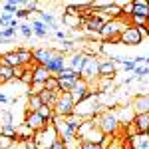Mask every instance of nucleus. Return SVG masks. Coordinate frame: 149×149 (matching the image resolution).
I'll return each instance as SVG.
<instances>
[{
	"label": "nucleus",
	"mask_w": 149,
	"mask_h": 149,
	"mask_svg": "<svg viewBox=\"0 0 149 149\" xmlns=\"http://www.w3.org/2000/svg\"><path fill=\"white\" fill-rule=\"evenodd\" d=\"M102 109H105V107L100 105L97 92H92L90 95H86L80 103H76V107H74V115H78L81 121H92Z\"/></svg>",
	"instance_id": "obj_1"
},
{
	"label": "nucleus",
	"mask_w": 149,
	"mask_h": 149,
	"mask_svg": "<svg viewBox=\"0 0 149 149\" xmlns=\"http://www.w3.org/2000/svg\"><path fill=\"white\" fill-rule=\"evenodd\" d=\"M92 121L95 123V127L102 131L103 135H117V131L121 129V125H119V121H117V115H115L113 107H105V109H102V111L95 115Z\"/></svg>",
	"instance_id": "obj_2"
},
{
	"label": "nucleus",
	"mask_w": 149,
	"mask_h": 149,
	"mask_svg": "<svg viewBox=\"0 0 149 149\" xmlns=\"http://www.w3.org/2000/svg\"><path fill=\"white\" fill-rule=\"evenodd\" d=\"M58 139L60 137H58V131L54 127V123H50L44 129H40V131L34 133V143L38 149H52V145L56 143Z\"/></svg>",
	"instance_id": "obj_3"
},
{
	"label": "nucleus",
	"mask_w": 149,
	"mask_h": 149,
	"mask_svg": "<svg viewBox=\"0 0 149 149\" xmlns=\"http://www.w3.org/2000/svg\"><path fill=\"white\" fill-rule=\"evenodd\" d=\"M80 78L84 81H88L90 84V90H92L93 81L100 80V58H95V56L86 58V64H84V68L80 72Z\"/></svg>",
	"instance_id": "obj_4"
},
{
	"label": "nucleus",
	"mask_w": 149,
	"mask_h": 149,
	"mask_svg": "<svg viewBox=\"0 0 149 149\" xmlns=\"http://www.w3.org/2000/svg\"><path fill=\"white\" fill-rule=\"evenodd\" d=\"M127 26H129V24H123L121 20H109V22L103 24L102 32H100V38L107 40V42H117L119 34L125 30Z\"/></svg>",
	"instance_id": "obj_5"
},
{
	"label": "nucleus",
	"mask_w": 149,
	"mask_h": 149,
	"mask_svg": "<svg viewBox=\"0 0 149 149\" xmlns=\"http://www.w3.org/2000/svg\"><path fill=\"white\" fill-rule=\"evenodd\" d=\"M74 107H76V103H74V100H72V95L60 92L58 102H56V105H54V113L60 115V117H68V115L74 113Z\"/></svg>",
	"instance_id": "obj_6"
},
{
	"label": "nucleus",
	"mask_w": 149,
	"mask_h": 149,
	"mask_svg": "<svg viewBox=\"0 0 149 149\" xmlns=\"http://www.w3.org/2000/svg\"><path fill=\"white\" fill-rule=\"evenodd\" d=\"M141 34H139V30L135 28V26H127L125 30L119 34V38H117V42H121V44H125V46H139L141 44Z\"/></svg>",
	"instance_id": "obj_7"
},
{
	"label": "nucleus",
	"mask_w": 149,
	"mask_h": 149,
	"mask_svg": "<svg viewBox=\"0 0 149 149\" xmlns=\"http://www.w3.org/2000/svg\"><path fill=\"white\" fill-rule=\"evenodd\" d=\"M56 54V50H52V48H34L32 50V60L36 62V66H44L46 68L48 62L54 58Z\"/></svg>",
	"instance_id": "obj_8"
},
{
	"label": "nucleus",
	"mask_w": 149,
	"mask_h": 149,
	"mask_svg": "<svg viewBox=\"0 0 149 149\" xmlns=\"http://www.w3.org/2000/svg\"><path fill=\"white\" fill-rule=\"evenodd\" d=\"M92 93V90H90V84L88 81H84L80 78V80L74 84V88H72V92H70V95H72V100H74V103H80L86 95H90Z\"/></svg>",
	"instance_id": "obj_9"
},
{
	"label": "nucleus",
	"mask_w": 149,
	"mask_h": 149,
	"mask_svg": "<svg viewBox=\"0 0 149 149\" xmlns=\"http://www.w3.org/2000/svg\"><path fill=\"white\" fill-rule=\"evenodd\" d=\"M113 109H115L117 121H119V125H121V127L133 123V119H135V111H133L131 105H119V107H113Z\"/></svg>",
	"instance_id": "obj_10"
},
{
	"label": "nucleus",
	"mask_w": 149,
	"mask_h": 149,
	"mask_svg": "<svg viewBox=\"0 0 149 149\" xmlns=\"http://www.w3.org/2000/svg\"><path fill=\"white\" fill-rule=\"evenodd\" d=\"M66 68H68V60H66V56H64V54H58V52L54 54V58L48 62V66H46V70L52 74V76H54V78H56L62 70H66Z\"/></svg>",
	"instance_id": "obj_11"
},
{
	"label": "nucleus",
	"mask_w": 149,
	"mask_h": 149,
	"mask_svg": "<svg viewBox=\"0 0 149 149\" xmlns=\"http://www.w3.org/2000/svg\"><path fill=\"white\" fill-rule=\"evenodd\" d=\"M24 123L30 127L34 133H36V131H40V129H44V127L48 125V123L36 113V111H26V115H24Z\"/></svg>",
	"instance_id": "obj_12"
},
{
	"label": "nucleus",
	"mask_w": 149,
	"mask_h": 149,
	"mask_svg": "<svg viewBox=\"0 0 149 149\" xmlns=\"http://www.w3.org/2000/svg\"><path fill=\"white\" fill-rule=\"evenodd\" d=\"M131 107H133L135 115L149 113V93H141V95H137V97L133 100V103H131Z\"/></svg>",
	"instance_id": "obj_13"
},
{
	"label": "nucleus",
	"mask_w": 149,
	"mask_h": 149,
	"mask_svg": "<svg viewBox=\"0 0 149 149\" xmlns=\"http://www.w3.org/2000/svg\"><path fill=\"white\" fill-rule=\"evenodd\" d=\"M86 58H88V56H86L84 52H78V50H76V52L68 58V68L80 74L81 68H84V64H86Z\"/></svg>",
	"instance_id": "obj_14"
},
{
	"label": "nucleus",
	"mask_w": 149,
	"mask_h": 149,
	"mask_svg": "<svg viewBox=\"0 0 149 149\" xmlns=\"http://www.w3.org/2000/svg\"><path fill=\"white\" fill-rule=\"evenodd\" d=\"M117 74V66L111 60H100V78H113Z\"/></svg>",
	"instance_id": "obj_15"
},
{
	"label": "nucleus",
	"mask_w": 149,
	"mask_h": 149,
	"mask_svg": "<svg viewBox=\"0 0 149 149\" xmlns=\"http://www.w3.org/2000/svg\"><path fill=\"white\" fill-rule=\"evenodd\" d=\"M50 78H52V74L44 66H36L32 70V84H46Z\"/></svg>",
	"instance_id": "obj_16"
},
{
	"label": "nucleus",
	"mask_w": 149,
	"mask_h": 149,
	"mask_svg": "<svg viewBox=\"0 0 149 149\" xmlns=\"http://www.w3.org/2000/svg\"><path fill=\"white\" fill-rule=\"evenodd\" d=\"M16 127V141H26V139H34V131L30 129V127L26 125V123H18Z\"/></svg>",
	"instance_id": "obj_17"
},
{
	"label": "nucleus",
	"mask_w": 149,
	"mask_h": 149,
	"mask_svg": "<svg viewBox=\"0 0 149 149\" xmlns=\"http://www.w3.org/2000/svg\"><path fill=\"white\" fill-rule=\"evenodd\" d=\"M127 139H131V149H149L147 133H137L135 137H127Z\"/></svg>",
	"instance_id": "obj_18"
},
{
	"label": "nucleus",
	"mask_w": 149,
	"mask_h": 149,
	"mask_svg": "<svg viewBox=\"0 0 149 149\" xmlns=\"http://www.w3.org/2000/svg\"><path fill=\"white\" fill-rule=\"evenodd\" d=\"M62 22H64V26L68 28V30H76V28H80L81 24H84V20H81L80 16H72V14H62Z\"/></svg>",
	"instance_id": "obj_19"
},
{
	"label": "nucleus",
	"mask_w": 149,
	"mask_h": 149,
	"mask_svg": "<svg viewBox=\"0 0 149 149\" xmlns=\"http://www.w3.org/2000/svg\"><path fill=\"white\" fill-rule=\"evenodd\" d=\"M133 16L149 18V0H133Z\"/></svg>",
	"instance_id": "obj_20"
},
{
	"label": "nucleus",
	"mask_w": 149,
	"mask_h": 149,
	"mask_svg": "<svg viewBox=\"0 0 149 149\" xmlns=\"http://www.w3.org/2000/svg\"><path fill=\"white\" fill-rule=\"evenodd\" d=\"M0 62H2L4 66H10V68H18V66H20L16 50H10V52H4V54L0 56Z\"/></svg>",
	"instance_id": "obj_21"
},
{
	"label": "nucleus",
	"mask_w": 149,
	"mask_h": 149,
	"mask_svg": "<svg viewBox=\"0 0 149 149\" xmlns=\"http://www.w3.org/2000/svg\"><path fill=\"white\" fill-rule=\"evenodd\" d=\"M30 26H32V32H34L36 36H40V38H44V36H48V32H50V28H48L46 24L42 22V20H38V18H32L30 16Z\"/></svg>",
	"instance_id": "obj_22"
},
{
	"label": "nucleus",
	"mask_w": 149,
	"mask_h": 149,
	"mask_svg": "<svg viewBox=\"0 0 149 149\" xmlns=\"http://www.w3.org/2000/svg\"><path fill=\"white\" fill-rule=\"evenodd\" d=\"M133 123H135V127H137L139 133H147V131H149V113H139V115H135Z\"/></svg>",
	"instance_id": "obj_23"
},
{
	"label": "nucleus",
	"mask_w": 149,
	"mask_h": 149,
	"mask_svg": "<svg viewBox=\"0 0 149 149\" xmlns=\"http://www.w3.org/2000/svg\"><path fill=\"white\" fill-rule=\"evenodd\" d=\"M12 80H14V68H10V66H4V64L0 62V86L10 84Z\"/></svg>",
	"instance_id": "obj_24"
},
{
	"label": "nucleus",
	"mask_w": 149,
	"mask_h": 149,
	"mask_svg": "<svg viewBox=\"0 0 149 149\" xmlns=\"http://www.w3.org/2000/svg\"><path fill=\"white\" fill-rule=\"evenodd\" d=\"M58 95H60V92H48V90H44V92L40 93V100H42V103L44 105H48V107H54L58 102Z\"/></svg>",
	"instance_id": "obj_25"
},
{
	"label": "nucleus",
	"mask_w": 149,
	"mask_h": 149,
	"mask_svg": "<svg viewBox=\"0 0 149 149\" xmlns=\"http://www.w3.org/2000/svg\"><path fill=\"white\" fill-rule=\"evenodd\" d=\"M16 54H18V62H20V66L28 68V66H30V62H32V50L16 48Z\"/></svg>",
	"instance_id": "obj_26"
},
{
	"label": "nucleus",
	"mask_w": 149,
	"mask_h": 149,
	"mask_svg": "<svg viewBox=\"0 0 149 149\" xmlns=\"http://www.w3.org/2000/svg\"><path fill=\"white\" fill-rule=\"evenodd\" d=\"M38 20H42V22L46 24L48 28H52V26L56 24L54 14H52V12H46V10H38Z\"/></svg>",
	"instance_id": "obj_27"
},
{
	"label": "nucleus",
	"mask_w": 149,
	"mask_h": 149,
	"mask_svg": "<svg viewBox=\"0 0 149 149\" xmlns=\"http://www.w3.org/2000/svg\"><path fill=\"white\" fill-rule=\"evenodd\" d=\"M40 107H42L40 95H28V109L26 111H38Z\"/></svg>",
	"instance_id": "obj_28"
},
{
	"label": "nucleus",
	"mask_w": 149,
	"mask_h": 149,
	"mask_svg": "<svg viewBox=\"0 0 149 149\" xmlns=\"http://www.w3.org/2000/svg\"><path fill=\"white\" fill-rule=\"evenodd\" d=\"M56 78L58 80H80V74L74 72V70H70V68H66V70H62Z\"/></svg>",
	"instance_id": "obj_29"
},
{
	"label": "nucleus",
	"mask_w": 149,
	"mask_h": 149,
	"mask_svg": "<svg viewBox=\"0 0 149 149\" xmlns=\"http://www.w3.org/2000/svg\"><path fill=\"white\" fill-rule=\"evenodd\" d=\"M0 135L10 137V139L16 141V127H14V125H0Z\"/></svg>",
	"instance_id": "obj_30"
},
{
	"label": "nucleus",
	"mask_w": 149,
	"mask_h": 149,
	"mask_svg": "<svg viewBox=\"0 0 149 149\" xmlns=\"http://www.w3.org/2000/svg\"><path fill=\"white\" fill-rule=\"evenodd\" d=\"M38 6H40V2H34V0H24L20 2V8L26 12H38Z\"/></svg>",
	"instance_id": "obj_31"
},
{
	"label": "nucleus",
	"mask_w": 149,
	"mask_h": 149,
	"mask_svg": "<svg viewBox=\"0 0 149 149\" xmlns=\"http://www.w3.org/2000/svg\"><path fill=\"white\" fill-rule=\"evenodd\" d=\"M0 125H14V117L10 111H0Z\"/></svg>",
	"instance_id": "obj_32"
},
{
	"label": "nucleus",
	"mask_w": 149,
	"mask_h": 149,
	"mask_svg": "<svg viewBox=\"0 0 149 149\" xmlns=\"http://www.w3.org/2000/svg\"><path fill=\"white\" fill-rule=\"evenodd\" d=\"M147 20L145 16H131V26H135V28H145L147 26Z\"/></svg>",
	"instance_id": "obj_33"
},
{
	"label": "nucleus",
	"mask_w": 149,
	"mask_h": 149,
	"mask_svg": "<svg viewBox=\"0 0 149 149\" xmlns=\"http://www.w3.org/2000/svg\"><path fill=\"white\" fill-rule=\"evenodd\" d=\"M133 76H135V80H141V78L149 76V66H137L133 70Z\"/></svg>",
	"instance_id": "obj_34"
},
{
	"label": "nucleus",
	"mask_w": 149,
	"mask_h": 149,
	"mask_svg": "<svg viewBox=\"0 0 149 149\" xmlns=\"http://www.w3.org/2000/svg\"><path fill=\"white\" fill-rule=\"evenodd\" d=\"M18 30H20V34L22 36H26V38H32V36H34V32H32V26H30V24H20V26H18Z\"/></svg>",
	"instance_id": "obj_35"
},
{
	"label": "nucleus",
	"mask_w": 149,
	"mask_h": 149,
	"mask_svg": "<svg viewBox=\"0 0 149 149\" xmlns=\"http://www.w3.org/2000/svg\"><path fill=\"white\" fill-rule=\"evenodd\" d=\"M44 88H46L48 92H60V90H58V80L54 78V76H52V78L44 84Z\"/></svg>",
	"instance_id": "obj_36"
},
{
	"label": "nucleus",
	"mask_w": 149,
	"mask_h": 149,
	"mask_svg": "<svg viewBox=\"0 0 149 149\" xmlns=\"http://www.w3.org/2000/svg\"><path fill=\"white\" fill-rule=\"evenodd\" d=\"M14 145V139L10 137H4V135H0V149H10Z\"/></svg>",
	"instance_id": "obj_37"
},
{
	"label": "nucleus",
	"mask_w": 149,
	"mask_h": 149,
	"mask_svg": "<svg viewBox=\"0 0 149 149\" xmlns=\"http://www.w3.org/2000/svg\"><path fill=\"white\" fill-rule=\"evenodd\" d=\"M115 139V135H103V139L100 141V147L102 149H107L109 145H111V141Z\"/></svg>",
	"instance_id": "obj_38"
},
{
	"label": "nucleus",
	"mask_w": 149,
	"mask_h": 149,
	"mask_svg": "<svg viewBox=\"0 0 149 149\" xmlns=\"http://www.w3.org/2000/svg\"><path fill=\"white\" fill-rule=\"evenodd\" d=\"M121 66H123V70H125V72H133V70L137 68V66H135V62H133V60H129V58H127Z\"/></svg>",
	"instance_id": "obj_39"
},
{
	"label": "nucleus",
	"mask_w": 149,
	"mask_h": 149,
	"mask_svg": "<svg viewBox=\"0 0 149 149\" xmlns=\"http://www.w3.org/2000/svg\"><path fill=\"white\" fill-rule=\"evenodd\" d=\"M18 81H24V84H28V86H30V84H32V72H30V70H26V72H24V76Z\"/></svg>",
	"instance_id": "obj_40"
},
{
	"label": "nucleus",
	"mask_w": 149,
	"mask_h": 149,
	"mask_svg": "<svg viewBox=\"0 0 149 149\" xmlns=\"http://www.w3.org/2000/svg\"><path fill=\"white\" fill-rule=\"evenodd\" d=\"M30 16H32V14H30V12H26V10H22V8L16 12V20H24V18H30Z\"/></svg>",
	"instance_id": "obj_41"
},
{
	"label": "nucleus",
	"mask_w": 149,
	"mask_h": 149,
	"mask_svg": "<svg viewBox=\"0 0 149 149\" xmlns=\"http://www.w3.org/2000/svg\"><path fill=\"white\" fill-rule=\"evenodd\" d=\"M80 149H102V147H100V143H81Z\"/></svg>",
	"instance_id": "obj_42"
},
{
	"label": "nucleus",
	"mask_w": 149,
	"mask_h": 149,
	"mask_svg": "<svg viewBox=\"0 0 149 149\" xmlns=\"http://www.w3.org/2000/svg\"><path fill=\"white\" fill-rule=\"evenodd\" d=\"M24 143V149H38L34 143V139H26V141H22Z\"/></svg>",
	"instance_id": "obj_43"
},
{
	"label": "nucleus",
	"mask_w": 149,
	"mask_h": 149,
	"mask_svg": "<svg viewBox=\"0 0 149 149\" xmlns=\"http://www.w3.org/2000/svg\"><path fill=\"white\" fill-rule=\"evenodd\" d=\"M6 102H8V97H6L4 93H0V103H6Z\"/></svg>",
	"instance_id": "obj_44"
},
{
	"label": "nucleus",
	"mask_w": 149,
	"mask_h": 149,
	"mask_svg": "<svg viewBox=\"0 0 149 149\" xmlns=\"http://www.w3.org/2000/svg\"><path fill=\"white\" fill-rule=\"evenodd\" d=\"M145 28H147V32H149V20H147V26H145Z\"/></svg>",
	"instance_id": "obj_45"
}]
</instances>
